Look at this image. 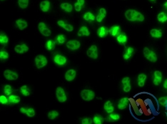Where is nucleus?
<instances>
[{"label": "nucleus", "mask_w": 167, "mask_h": 124, "mask_svg": "<svg viewBox=\"0 0 167 124\" xmlns=\"http://www.w3.org/2000/svg\"><path fill=\"white\" fill-rule=\"evenodd\" d=\"M74 7H75V10H76V11H80L81 10H82V6L81 5V4H79V2L75 3Z\"/></svg>", "instance_id": "obj_45"}, {"label": "nucleus", "mask_w": 167, "mask_h": 124, "mask_svg": "<svg viewBox=\"0 0 167 124\" xmlns=\"http://www.w3.org/2000/svg\"><path fill=\"white\" fill-rule=\"evenodd\" d=\"M90 35V32L89 31V29H87V27L86 26H82L79 31H78V35L79 36H82V35H87V36H89Z\"/></svg>", "instance_id": "obj_21"}, {"label": "nucleus", "mask_w": 167, "mask_h": 124, "mask_svg": "<svg viewBox=\"0 0 167 124\" xmlns=\"http://www.w3.org/2000/svg\"><path fill=\"white\" fill-rule=\"evenodd\" d=\"M109 117L111 118V119L113 120V121H118L119 119H120V116H119V115L118 114H116V113H110V115H109Z\"/></svg>", "instance_id": "obj_40"}, {"label": "nucleus", "mask_w": 167, "mask_h": 124, "mask_svg": "<svg viewBox=\"0 0 167 124\" xmlns=\"http://www.w3.org/2000/svg\"><path fill=\"white\" fill-rule=\"evenodd\" d=\"M134 48H131V47H128L126 49V51H125V53H124L123 55L124 59V60H128V59L131 57V55L134 53Z\"/></svg>", "instance_id": "obj_20"}, {"label": "nucleus", "mask_w": 167, "mask_h": 124, "mask_svg": "<svg viewBox=\"0 0 167 124\" xmlns=\"http://www.w3.org/2000/svg\"><path fill=\"white\" fill-rule=\"evenodd\" d=\"M1 1H4V0H1Z\"/></svg>", "instance_id": "obj_54"}, {"label": "nucleus", "mask_w": 167, "mask_h": 124, "mask_svg": "<svg viewBox=\"0 0 167 124\" xmlns=\"http://www.w3.org/2000/svg\"><path fill=\"white\" fill-rule=\"evenodd\" d=\"M119 32H120V27L119 26H112V27H111L110 30H109V33L113 36L117 35L119 33Z\"/></svg>", "instance_id": "obj_25"}, {"label": "nucleus", "mask_w": 167, "mask_h": 124, "mask_svg": "<svg viewBox=\"0 0 167 124\" xmlns=\"http://www.w3.org/2000/svg\"><path fill=\"white\" fill-rule=\"evenodd\" d=\"M26 111H27V109H25V108H24V107H22V108H21V109H20V111H21L22 113H26Z\"/></svg>", "instance_id": "obj_49"}, {"label": "nucleus", "mask_w": 167, "mask_h": 124, "mask_svg": "<svg viewBox=\"0 0 167 124\" xmlns=\"http://www.w3.org/2000/svg\"><path fill=\"white\" fill-rule=\"evenodd\" d=\"M125 17L130 21H143L144 20V16L141 13L134 9H128L125 12Z\"/></svg>", "instance_id": "obj_1"}, {"label": "nucleus", "mask_w": 167, "mask_h": 124, "mask_svg": "<svg viewBox=\"0 0 167 124\" xmlns=\"http://www.w3.org/2000/svg\"><path fill=\"white\" fill-rule=\"evenodd\" d=\"M144 57L148 60H149L150 62H152V63H156V60H157V56H156V53L153 52V51H150L147 47H145L144 48Z\"/></svg>", "instance_id": "obj_2"}, {"label": "nucleus", "mask_w": 167, "mask_h": 124, "mask_svg": "<svg viewBox=\"0 0 167 124\" xmlns=\"http://www.w3.org/2000/svg\"><path fill=\"white\" fill-rule=\"evenodd\" d=\"M18 4L21 9H26L29 4V0H18Z\"/></svg>", "instance_id": "obj_31"}, {"label": "nucleus", "mask_w": 167, "mask_h": 124, "mask_svg": "<svg viewBox=\"0 0 167 124\" xmlns=\"http://www.w3.org/2000/svg\"><path fill=\"white\" fill-rule=\"evenodd\" d=\"M57 23H58L59 26L62 27L63 29H64L65 30L67 31H70V32L73 31L74 27L71 24H69V23H65L64 21H62V20L58 21Z\"/></svg>", "instance_id": "obj_14"}, {"label": "nucleus", "mask_w": 167, "mask_h": 124, "mask_svg": "<svg viewBox=\"0 0 167 124\" xmlns=\"http://www.w3.org/2000/svg\"><path fill=\"white\" fill-rule=\"evenodd\" d=\"M35 64H36V67L38 69L45 67L47 65V57L44 55H38L35 58Z\"/></svg>", "instance_id": "obj_3"}, {"label": "nucleus", "mask_w": 167, "mask_h": 124, "mask_svg": "<svg viewBox=\"0 0 167 124\" xmlns=\"http://www.w3.org/2000/svg\"><path fill=\"white\" fill-rule=\"evenodd\" d=\"M14 51H15L16 53L22 54V53L27 52V51H29V48H28L27 45H26L25 44H23V45H18L15 46Z\"/></svg>", "instance_id": "obj_12"}, {"label": "nucleus", "mask_w": 167, "mask_h": 124, "mask_svg": "<svg viewBox=\"0 0 167 124\" xmlns=\"http://www.w3.org/2000/svg\"><path fill=\"white\" fill-rule=\"evenodd\" d=\"M9 101V99H7V97H5V96H0V102H1V104H7Z\"/></svg>", "instance_id": "obj_43"}, {"label": "nucleus", "mask_w": 167, "mask_h": 124, "mask_svg": "<svg viewBox=\"0 0 167 124\" xmlns=\"http://www.w3.org/2000/svg\"><path fill=\"white\" fill-rule=\"evenodd\" d=\"M50 7V2L48 0H45V1H43L41 2L40 4V8L42 9V11L44 12H47L49 9Z\"/></svg>", "instance_id": "obj_17"}, {"label": "nucleus", "mask_w": 167, "mask_h": 124, "mask_svg": "<svg viewBox=\"0 0 167 124\" xmlns=\"http://www.w3.org/2000/svg\"><path fill=\"white\" fill-rule=\"evenodd\" d=\"M161 82H162V79H159V78H157V77H154V79H153V84H154V85L158 86V85H160Z\"/></svg>", "instance_id": "obj_47"}, {"label": "nucleus", "mask_w": 167, "mask_h": 124, "mask_svg": "<svg viewBox=\"0 0 167 124\" xmlns=\"http://www.w3.org/2000/svg\"><path fill=\"white\" fill-rule=\"evenodd\" d=\"M128 104H129V100H128V98H122V99L119 101V104H118V108H119V109L123 110V109H126Z\"/></svg>", "instance_id": "obj_13"}, {"label": "nucleus", "mask_w": 167, "mask_h": 124, "mask_svg": "<svg viewBox=\"0 0 167 124\" xmlns=\"http://www.w3.org/2000/svg\"><path fill=\"white\" fill-rule=\"evenodd\" d=\"M8 38L5 34L1 33L0 35V43L1 44H7L8 43Z\"/></svg>", "instance_id": "obj_34"}, {"label": "nucleus", "mask_w": 167, "mask_h": 124, "mask_svg": "<svg viewBox=\"0 0 167 124\" xmlns=\"http://www.w3.org/2000/svg\"><path fill=\"white\" fill-rule=\"evenodd\" d=\"M150 33L151 35L153 38H161L162 36V31L158 30V29H151Z\"/></svg>", "instance_id": "obj_26"}, {"label": "nucleus", "mask_w": 167, "mask_h": 124, "mask_svg": "<svg viewBox=\"0 0 167 124\" xmlns=\"http://www.w3.org/2000/svg\"><path fill=\"white\" fill-rule=\"evenodd\" d=\"M164 6H165V7H166V9H167V1H166V3H165Z\"/></svg>", "instance_id": "obj_52"}, {"label": "nucleus", "mask_w": 167, "mask_h": 124, "mask_svg": "<svg viewBox=\"0 0 167 124\" xmlns=\"http://www.w3.org/2000/svg\"><path fill=\"white\" fill-rule=\"evenodd\" d=\"M117 41L120 44L124 45L125 43L127 41V37L124 33H122V34L119 35L117 36Z\"/></svg>", "instance_id": "obj_27"}, {"label": "nucleus", "mask_w": 167, "mask_h": 124, "mask_svg": "<svg viewBox=\"0 0 167 124\" xmlns=\"http://www.w3.org/2000/svg\"><path fill=\"white\" fill-rule=\"evenodd\" d=\"M146 79V75L145 74H140L138 76V85L139 87H143Z\"/></svg>", "instance_id": "obj_22"}, {"label": "nucleus", "mask_w": 167, "mask_h": 124, "mask_svg": "<svg viewBox=\"0 0 167 124\" xmlns=\"http://www.w3.org/2000/svg\"><path fill=\"white\" fill-rule=\"evenodd\" d=\"M12 92V90H11V87L10 85H6L4 87V93H5L6 95L10 96V94Z\"/></svg>", "instance_id": "obj_36"}, {"label": "nucleus", "mask_w": 167, "mask_h": 124, "mask_svg": "<svg viewBox=\"0 0 167 124\" xmlns=\"http://www.w3.org/2000/svg\"><path fill=\"white\" fill-rule=\"evenodd\" d=\"M8 57V53L6 52V51H1L0 52V58H1V60H5V59H7Z\"/></svg>", "instance_id": "obj_39"}, {"label": "nucleus", "mask_w": 167, "mask_h": 124, "mask_svg": "<svg viewBox=\"0 0 167 124\" xmlns=\"http://www.w3.org/2000/svg\"><path fill=\"white\" fill-rule=\"evenodd\" d=\"M59 116V113L57 111H51L49 112L48 113V118L51 120L53 119H55V118H57Z\"/></svg>", "instance_id": "obj_33"}, {"label": "nucleus", "mask_w": 167, "mask_h": 124, "mask_svg": "<svg viewBox=\"0 0 167 124\" xmlns=\"http://www.w3.org/2000/svg\"><path fill=\"white\" fill-rule=\"evenodd\" d=\"M9 101L13 104H17L20 101V97L15 95H10L9 97Z\"/></svg>", "instance_id": "obj_28"}, {"label": "nucleus", "mask_w": 167, "mask_h": 124, "mask_svg": "<svg viewBox=\"0 0 167 124\" xmlns=\"http://www.w3.org/2000/svg\"><path fill=\"white\" fill-rule=\"evenodd\" d=\"M164 87L165 89H167V79H166L164 82Z\"/></svg>", "instance_id": "obj_51"}, {"label": "nucleus", "mask_w": 167, "mask_h": 124, "mask_svg": "<svg viewBox=\"0 0 167 124\" xmlns=\"http://www.w3.org/2000/svg\"><path fill=\"white\" fill-rule=\"evenodd\" d=\"M109 30L106 27H104V26H101V27L99 28V29H98V31H97V33H98L99 36L101 37V38L106 37V35L109 34Z\"/></svg>", "instance_id": "obj_15"}, {"label": "nucleus", "mask_w": 167, "mask_h": 124, "mask_svg": "<svg viewBox=\"0 0 167 124\" xmlns=\"http://www.w3.org/2000/svg\"><path fill=\"white\" fill-rule=\"evenodd\" d=\"M81 97L84 101H91L95 97V93L89 89H83L81 92Z\"/></svg>", "instance_id": "obj_4"}, {"label": "nucleus", "mask_w": 167, "mask_h": 124, "mask_svg": "<svg viewBox=\"0 0 167 124\" xmlns=\"http://www.w3.org/2000/svg\"><path fill=\"white\" fill-rule=\"evenodd\" d=\"M54 61L56 64L59 65H63L66 63V58L62 55H57L54 57Z\"/></svg>", "instance_id": "obj_11"}, {"label": "nucleus", "mask_w": 167, "mask_h": 124, "mask_svg": "<svg viewBox=\"0 0 167 124\" xmlns=\"http://www.w3.org/2000/svg\"><path fill=\"white\" fill-rule=\"evenodd\" d=\"M166 116H167V111H166Z\"/></svg>", "instance_id": "obj_55"}, {"label": "nucleus", "mask_w": 167, "mask_h": 124, "mask_svg": "<svg viewBox=\"0 0 167 124\" xmlns=\"http://www.w3.org/2000/svg\"><path fill=\"white\" fill-rule=\"evenodd\" d=\"M16 23H17V26H18L19 29H20V30H24V29H26L28 26L26 21L22 20V19H18V20H17Z\"/></svg>", "instance_id": "obj_19"}, {"label": "nucleus", "mask_w": 167, "mask_h": 124, "mask_svg": "<svg viewBox=\"0 0 167 124\" xmlns=\"http://www.w3.org/2000/svg\"><path fill=\"white\" fill-rule=\"evenodd\" d=\"M56 96H57V99H58V101L59 102H65L66 101V99H67L64 90L61 87H59L57 88V90H56Z\"/></svg>", "instance_id": "obj_5"}, {"label": "nucleus", "mask_w": 167, "mask_h": 124, "mask_svg": "<svg viewBox=\"0 0 167 124\" xmlns=\"http://www.w3.org/2000/svg\"><path fill=\"white\" fill-rule=\"evenodd\" d=\"M96 17L91 12H87L84 14V19L86 21H94Z\"/></svg>", "instance_id": "obj_30"}, {"label": "nucleus", "mask_w": 167, "mask_h": 124, "mask_svg": "<svg viewBox=\"0 0 167 124\" xmlns=\"http://www.w3.org/2000/svg\"><path fill=\"white\" fill-rule=\"evenodd\" d=\"M87 55L91 58L97 59L98 57V51H97V47L96 45H93L87 50Z\"/></svg>", "instance_id": "obj_8"}, {"label": "nucleus", "mask_w": 167, "mask_h": 124, "mask_svg": "<svg viewBox=\"0 0 167 124\" xmlns=\"http://www.w3.org/2000/svg\"><path fill=\"white\" fill-rule=\"evenodd\" d=\"M104 121V119L101 115L97 114L93 118V122L95 124H102Z\"/></svg>", "instance_id": "obj_24"}, {"label": "nucleus", "mask_w": 167, "mask_h": 124, "mask_svg": "<svg viewBox=\"0 0 167 124\" xmlns=\"http://www.w3.org/2000/svg\"><path fill=\"white\" fill-rule=\"evenodd\" d=\"M131 85H130V83L124 85L123 90L125 91V92H128V91L131 90Z\"/></svg>", "instance_id": "obj_44"}, {"label": "nucleus", "mask_w": 167, "mask_h": 124, "mask_svg": "<svg viewBox=\"0 0 167 124\" xmlns=\"http://www.w3.org/2000/svg\"><path fill=\"white\" fill-rule=\"evenodd\" d=\"M4 76L5 78L8 80H15V79H18L19 76L18 74L15 72H12V71L9 70H7L4 72Z\"/></svg>", "instance_id": "obj_7"}, {"label": "nucleus", "mask_w": 167, "mask_h": 124, "mask_svg": "<svg viewBox=\"0 0 167 124\" xmlns=\"http://www.w3.org/2000/svg\"><path fill=\"white\" fill-rule=\"evenodd\" d=\"M76 72L74 70H69L65 73V79L68 81V82L73 81L75 79V77H76Z\"/></svg>", "instance_id": "obj_10"}, {"label": "nucleus", "mask_w": 167, "mask_h": 124, "mask_svg": "<svg viewBox=\"0 0 167 124\" xmlns=\"http://www.w3.org/2000/svg\"><path fill=\"white\" fill-rule=\"evenodd\" d=\"M158 21H159V22H162V23H164V22H166L167 21V16L166 15V14H165L164 12H162V13H159V14H158Z\"/></svg>", "instance_id": "obj_29"}, {"label": "nucleus", "mask_w": 167, "mask_h": 124, "mask_svg": "<svg viewBox=\"0 0 167 124\" xmlns=\"http://www.w3.org/2000/svg\"><path fill=\"white\" fill-rule=\"evenodd\" d=\"M122 84H123V85L130 83V78L128 77H126L123 78V79H122Z\"/></svg>", "instance_id": "obj_48"}, {"label": "nucleus", "mask_w": 167, "mask_h": 124, "mask_svg": "<svg viewBox=\"0 0 167 124\" xmlns=\"http://www.w3.org/2000/svg\"><path fill=\"white\" fill-rule=\"evenodd\" d=\"M26 114L29 117H33V116H34L35 111L34 110L33 108H29V109H28L27 111H26Z\"/></svg>", "instance_id": "obj_37"}, {"label": "nucleus", "mask_w": 167, "mask_h": 124, "mask_svg": "<svg viewBox=\"0 0 167 124\" xmlns=\"http://www.w3.org/2000/svg\"><path fill=\"white\" fill-rule=\"evenodd\" d=\"M38 29H39L40 33L43 35H44V36H50L51 34V31L48 28H47L45 23H43V22H41V23H39V25H38Z\"/></svg>", "instance_id": "obj_6"}, {"label": "nucleus", "mask_w": 167, "mask_h": 124, "mask_svg": "<svg viewBox=\"0 0 167 124\" xmlns=\"http://www.w3.org/2000/svg\"><path fill=\"white\" fill-rule=\"evenodd\" d=\"M57 41H58L59 43L62 44L65 42V37L64 35H59L57 36Z\"/></svg>", "instance_id": "obj_41"}, {"label": "nucleus", "mask_w": 167, "mask_h": 124, "mask_svg": "<svg viewBox=\"0 0 167 124\" xmlns=\"http://www.w3.org/2000/svg\"><path fill=\"white\" fill-rule=\"evenodd\" d=\"M154 77L159 78V79H162V74L160 71H155L154 72Z\"/></svg>", "instance_id": "obj_46"}, {"label": "nucleus", "mask_w": 167, "mask_h": 124, "mask_svg": "<svg viewBox=\"0 0 167 124\" xmlns=\"http://www.w3.org/2000/svg\"><path fill=\"white\" fill-rule=\"evenodd\" d=\"M106 9L104 8H101L99 10V14L96 17V19H97V21L98 22H101L103 19L105 18V17H106Z\"/></svg>", "instance_id": "obj_18"}, {"label": "nucleus", "mask_w": 167, "mask_h": 124, "mask_svg": "<svg viewBox=\"0 0 167 124\" xmlns=\"http://www.w3.org/2000/svg\"><path fill=\"white\" fill-rule=\"evenodd\" d=\"M54 48V42L51 41H48L46 43V48L49 51H51Z\"/></svg>", "instance_id": "obj_35"}, {"label": "nucleus", "mask_w": 167, "mask_h": 124, "mask_svg": "<svg viewBox=\"0 0 167 124\" xmlns=\"http://www.w3.org/2000/svg\"><path fill=\"white\" fill-rule=\"evenodd\" d=\"M60 7H61V8L63 10H64L65 11H66V12H71V11H72V9H73L72 4H69V3H66V2L61 4Z\"/></svg>", "instance_id": "obj_23"}, {"label": "nucleus", "mask_w": 167, "mask_h": 124, "mask_svg": "<svg viewBox=\"0 0 167 124\" xmlns=\"http://www.w3.org/2000/svg\"><path fill=\"white\" fill-rule=\"evenodd\" d=\"M159 101L162 106H165V107H166L167 109V97H162V98L159 99Z\"/></svg>", "instance_id": "obj_38"}, {"label": "nucleus", "mask_w": 167, "mask_h": 124, "mask_svg": "<svg viewBox=\"0 0 167 124\" xmlns=\"http://www.w3.org/2000/svg\"><path fill=\"white\" fill-rule=\"evenodd\" d=\"M77 2H79L81 5L83 6L84 4V0H77Z\"/></svg>", "instance_id": "obj_50"}, {"label": "nucleus", "mask_w": 167, "mask_h": 124, "mask_svg": "<svg viewBox=\"0 0 167 124\" xmlns=\"http://www.w3.org/2000/svg\"><path fill=\"white\" fill-rule=\"evenodd\" d=\"M151 1H154V0H151Z\"/></svg>", "instance_id": "obj_53"}, {"label": "nucleus", "mask_w": 167, "mask_h": 124, "mask_svg": "<svg viewBox=\"0 0 167 124\" xmlns=\"http://www.w3.org/2000/svg\"><path fill=\"white\" fill-rule=\"evenodd\" d=\"M20 91H21L22 94H23L24 96H26V97L29 96V94H30L29 89L27 88V86H26V85H24V86L21 87V88H20Z\"/></svg>", "instance_id": "obj_32"}, {"label": "nucleus", "mask_w": 167, "mask_h": 124, "mask_svg": "<svg viewBox=\"0 0 167 124\" xmlns=\"http://www.w3.org/2000/svg\"><path fill=\"white\" fill-rule=\"evenodd\" d=\"M104 108L105 110H106V111L108 113H109V114L113 113L114 110V108L113 104H112V103L110 101H107L106 103H105Z\"/></svg>", "instance_id": "obj_16"}, {"label": "nucleus", "mask_w": 167, "mask_h": 124, "mask_svg": "<svg viewBox=\"0 0 167 124\" xmlns=\"http://www.w3.org/2000/svg\"><path fill=\"white\" fill-rule=\"evenodd\" d=\"M93 123V120L91 118H86V119H82V124H91Z\"/></svg>", "instance_id": "obj_42"}, {"label": "nucleus", "mask_w": 167, "mask_h": 124, "mask_svg": "<svg viewBox=\"0 0 167 124\" xmlns=\"http://www.w3.org/2000/svg\"><path fill=\"white\" fill-rule=\"evenodd\" d=\"M66 47H67L69 49L72 50V51H75V50H77L80 48V43L78 41L76 40H72V41H69L66 43Z\"/></svg>", "instance_id": "obj_9"}]
</instances>
